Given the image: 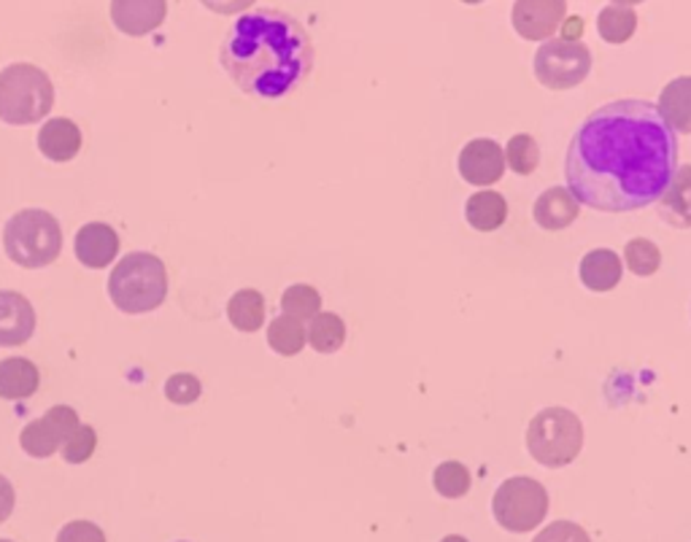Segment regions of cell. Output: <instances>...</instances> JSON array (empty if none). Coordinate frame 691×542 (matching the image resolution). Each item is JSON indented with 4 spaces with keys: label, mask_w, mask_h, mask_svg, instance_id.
Instances as JSON below:
<instances>
[{
    "label": "cell",
    "mask_w": 691,
    "mask_h": 542,
    "mask_svg": "<svg viewBox=\"0 0 691 542\" xmlns=\"http://www.w3.org/2000/svg\"><path fill=\"white\" fill-rule=\"evenodd\" d=\"M584 446L580 418L567 407H546L527 426V448L532 459L543 467H567L578 459Z\"/></svg>",
    "instance_id": "6"
},
{
    "label": "cell",
    "mask_w": 691,
    "mask_h": 542,
    "mask_svg": "<svg viewBox=\"0 0 691 542\" xmlns=\"http://www.w3.org/2000/svg\"><path fill=\"white\" fill-rule=\"evenodd\" d=\"M532 213L543 230H565L578 219L580 203L567 187H552L537 198Z\"/></svg>",
    "instance_id": "16"
},
{
    "label": "cell",
    "mask_w": 691,
    "mask_h": 542,
    "mask_svg": "<svg viewBox=\"0 0 691 542\" xmlns=\"http://www.w3.org/2000/svg\"><path fill=\"white\" fill-rule=\"evenodd\" d=\"M54 87L41 68L14 63L0 71V119L6 125H35L52 111Z\"/></svg>",
    "instance_id": "5"
},
{
    "label": "cell",
    "mask_w": 691,
    "mask_h": 542,
    "mask_svg": "<svg viewBox=\"0 0 691 542\" xmlns=\"http://www.w3.org/2000/svg\"><path fill=\"white\" fill-rule=\"evenodd\" d=\"M432 483H436V491L446 499H460L470 491V472L468 467L460 465V461H443L438 465L436 475H432Z\"/></svg>",
    "instance_id": "29"
},
{
    "label": "cell",
    "mask_w": 691,
    "mask_h": 542,
    "mask_svg": "<svg viewBox=\"0 0 691 542\" xmlns=\"http://www.w3.org/2000/svg\"><path fill=\"white\" fill-rule=\"evenodd\" d=\"M219 60L241 93L276 100L305 82L314 68V46L295 17L254 9L232 24Z\"/></svg>",
    "instance_id": "2"
},
{
    "label": "cell",
    "mask_w": 691,
    "mask_h": 542,
    "mask_svg": "<svg viewBox=\"0 0 691 542\" xmlns=\"http://www.w3.org/2000/svg\"><path fill=\"white\" fill-rule=\"evenodd\" d=\"M565 14V0H516L513 3V28L527 41H548L562 28Z\"/></svg>",
    "instance_id": "10"
},
{
    "label": "cell",
    "mask_w": 691,
    "mask_h": 542,
    "mask_svg": "<svg viewBox=\"0 0 691 542\" xmlns=\"http://www.w3.org/2000/svg\"><path fill=\"white\" fill-rule=\"evenodd\" d=\"M3 248L14 265L35 267L52 265L63 248V230L52 213L41 209H28L14 213L3 230Z\"/></svg>",
    "instance_id": "4"
},
{
    "label": "cell",
    "mask_w": 691,
    "mask_h": 542,
    "mask_svg": "<svg viewBox=\"0 0 691 542\" xmlns=\"http://www.w3.org/2000/svg\"><path fill=\"white\" fill-rule=\"evenodd\" d=\"M464 216H468L470 227L473 230H479V233H492V230L503 227V222L507 219V203L503 194L498 192H475L473 198H468Z\"/></svg>",
    "instance_id": "21"
},
{
    "label": "cell",
    "mask_w": 691,
    "mask_h": 542,
    "mask_svg": "<svg viewBox=\"0 0 691 542\" xmlns=\"http://www.w3.org/2000/svg\"><path fill=\"white\" fill-rule=\"evenodd\" d=\"M95 448H97V435L93 426H78V429L73 432L60 450H63V459L69 461V465H84V461L95 454Z\"/></svg>",
    "instance_id": "30"
},
{
    "label": "cell",
    "mask_w": 691,
    "mask_h": 542,
    "mask_svg": "<svg viewBox=\"0 0 691 542\" xmlns=\"http://www.w3.org/2000/svg\"><path fill=\"white\" fill-rule=\"evenodd\" d=\"M57 542H106V534L93 521H71L60 529Z\"/></svg>",
    "instance_id": "33"
},
{
    "label": "cell",
    "mask_w": 691,
    "mask_h": 542,
    "mask_svg": "<svg viewBox=\"0 0 691 542\" xmlns=\"http://www.w3.org/2000/svg\"><path fill=\"white\" fill-rule=\"evenodd\" d=\"M532 542H591L589 534L573 521H554L552 527L543 529Z\"/></svg>",
    "instance_id": "32"
},
{
    "label": "cell",
    "mask_w": 691,
    "mask_h": 542,
    "mask_svg": "<svg viewBox=\"0 0 691 542\" xmlns=\"http://www.w3.org/2000/svg\"><path fill=\"white\" fill-rule=\"evenodd\" d=\"M14 502H17L14 486H11L9 480L0 475V523H3L11 513H14Z\"/></svg>",
    "instance_id": "35"
},
{
    "label": "cell",
    "mask_w": 691,
    "mask_h": 542,
    "mask_svg": "<svg viewBox=\"0 0 691 542\" xmlns=\"http://www.w3.org/2000/svg\"><path fill=\"white\" fill-rule=\"evenodd\" d=\"M624 262H627V267L635 273V276L646 278L659 270V265H662V254H659L657 243L648 241V237H632V241L624 246Z\"/></svg>",
    "instance_id": "26"
},
{
    "label": "cell",
    "mask_w": 691,
    "mask_h": 542,
    "mask_svg": "<svg viewBox=\"0 0 691 542\" xmlns=\"http://www.w3.org/2000/svg\"><path fill=\"white\" fill-rule=\"evenodd\" d=\"M165 295H168V273L155 254H127L108 278V297L122 313H149L163 306Z\"/></svg>",
    "instance_id": "3"
},
{
    "label": "cell",
    "mask_w": 691,
    "mask_h": 542,
    "mask_svg": "<svg viewBox=\"0 0 691 542\" xmlns=\"http://www.w3.org/2000/svg\"><path fill=\"white\" fill-rule=\"evenodd\" d=\"M305 340H308V330H305L303 321L295 319V316L281 313L271 321V327H268V346L281 357L300 354Z\"/></svg>",
    "instance_id": "23"
},
{
    "label": "cell",
    "mask_w": 691,
    "mask_h": 542,
    "mask_svg": "<svg viewBox=\"0 0 691 542\" xmlns=\"http://www.w3.org/2000/svg\"><path fill=\"white\" fill-rule=\"evenodd\" d=\"M580 281L591 291H610L621 281L624 265L619 254L610 248H595L580 259Z\"/></svg>",
    "instance_id": "18"
},
{
    "label": "cell",
    "mask_w": 691,
    "mask_h": 542,
    "mask_svg": "<svg viewBox=\"0 0 691 542\" xmlns=\"http://www.w3.org/2000/svg\"><path fill=\"white\" fill-rule=\"evenodd\" d=\"M305 330H308V343L320 354H335L346 340V325L338 313H316Z\"/></svg>",
    "instance_id": "25"
},
{
    "label": "cell",
    "mask_w": 691,
    "mask_h": 542,
    "mask_svg": "<svg viewBox=\"0 0 691 542\" xmlns=\"http://www.w3.org/2000/svg\"><path fill=\"white\" fill-rule=\"evenodd\" d=\"M591 71L589 46L578 39H548L535 54V76L548 89H570Z\"/></svg>",
    "instance_id": "8"
},
{
    "label": "cell",
    "mask_w": 691,
    "mask_h": 542,
    "mask_svg": "<svg viewBox=\"0 0 691 542\" xmlns=\"http://www.w3.org/2000/svg\"><path fill=\"white\" fill-rule=\"evenodd\" d=\"M168 14V0H112V20L125 35H149Z\"/></svg>",
    "instance_id": "12"
},
{
    "label": "cell",
    "mask_w": 691,
    "mask_h": 542,
    "mask_svg": "<svg viewBox=\"0 0 691 542\" xmlns=\"http://www.w3.org/2000/svg\"><path fill=\"white\" fill-rule=\"evenodd\" d=\"M35 332V310L20 291H0V346H22Z\"/></svg>",
    "instance_id": "14"
},
{
    "label": "cell",
    "mask_w": 691,
    "mask_h": 542,
    "mask_svg": "<svg viewBox=\"0 0 691 542\" xmlns=\"http://www.w3.org/2000/svg\"><path fill=\"white\" fill-rule=\"evenodd\" d=\"M440 542H468V540L460 538V534H449V538H443Z\"/></svg>",
    "instance_id": "36"
},
{
    "label": "cell",
    "mask_w": 691,
    "mask_h": 542,
    "mask_svg": "<svg viewBox=\"0 0 691 542\" xmlns=\"http://www.w3.org/2000/svg\"><path fill=\"white\" fill-rule=\"evenodd\" d=\"M614 3H616V6H638L640 0H614Z\"/></svg>",
    "instance_id": "37"
},
{
    "label": "cell",
    "mask_w": 691,
    "mask_h": 542,
    "mask_svg": "<svg viewBox=\"0 0 691 542\" xmlns=\"http://www.w3.org/2000/svg\"><path fill=\"white\" fill-rule=\"evenodd\" d=\"M0 542H11V540H0Z\"/></svg>",
    "instance_id": "39"
},
{
    "label": "cell",
    "mask_w": 691,
    "mask_h": 542,
    "mask_svg": "<svg viewBox=\"0 0 691 542\" xmlns=\"http://www.w3.org/2000/svg\"><path fill=\"white\" fill-rule=\"evenodd\" d=\"M659 114L672 130L689 136L691 132V76L672 78L659 95Z\"/></svg>",
    "instance_id": "19"
},
{
    "label": "cell",
    "mask_w": 691,
    "mask_h": 542,
    "mask_svg": "<svg viewBox=\"0 0 691 542\" xmlns=\"http://www.w3.org/2000/svg\"><path fill=\"white\" fill-rule=\"evenodd\" d=\"M505 162L513 173L519 176H530L535 173L537 162H541V149H537L535 138L527 136V132H519L507 141L505 149Z\"/></svg>",
    "instance_id": "28"
},
{
    "label": "cell",
    "mask_w": 691,
    "mask_h": 542,
    "mask_svg": "<svg viewBox=\"0 0 691 542\" xmlns=\"http://www.w3.org/2000/svg\"><path fill=\"white\" fill-rule=\"evenodd\" d=\"M460 173L468 184H498L505 173V151L492 138H475L460 151Z\"/></svg>",
    "instance_id": "11"
},
{
    "label": "cell",
    "mask_w": 691,
    "mask_h": 542,
    "mask_svg": "<svg viewBox=\"0 0 691 542\" xmlns=\"http://www.w3.org/2000/svg\"><path fill=\"white\" fill-rule=\"evenodd\" d=\"M228 319L235 330L256 332L265 321V300L256 289H241L230 297Z\"/></svg>",
    "instance_id": "22"
},
{
    "label": "cell",
    "mask_w": 691,
    "mask_h": 542,
    "mask_svg": "<svg viewBox=\"0 0 691 542\" xmlns=\"http://www.w3.org/2000/svg\"><path fill=\"white\" fill-rule=\"evenodd\" d=\"M73 252H76V259L82 265L101 270V267L112 265L116 254H119V235L103 222L84 224L76 233V241H73Z\"/></svg>",
    "instance_id": "13"
},
{
    "label": "cell",
    "mask_w": 691,
    "mask_h": 542,
    "mask_svg": "<svg viewBox=\"0 0 691 542\" xmlns=\"http://www.w3.org/2000/svg\"><path fill=\"white\" fill-rule=\"evenodd\" d=\"M462 3H481V0H462Z\"/></svg>",
    "instance_id": "38"
},
{
    "label": "cell",
    "mask_w": 691,
    "mask_h": 542,
    "mask_svg": "<svg viewBox=\"0 0 691 542\" xmlns=\"http://www.w3.org/2000/svg\"><path fill=\"white\" fill-rule=\"evenodd\" d=\"M213 14H238V11L254 6V0H200Z\"/></svg>",
    "instance_id": "34"
},
{
    "label": "cell",
    "mask_w": 691,
    "mask_h": 542,
    "mask_svg": "<svg viewBox=\"0 0 691 542\" xmlns=\"http://www.w3.org/2000/svg\"><path fill=\"white\" fill-rule=\"evenodd\" d=\"M678 170V141L648 100H614L584 119L565 160L578 203L608 213L653 205Z\"/></svg>",
    "instance_id": "1"
},
{
    "label": "cell",
    "mask_w": 691,
    "mask_h": 542,
    "mask_svg": "<svg viewBox=\"0 0 691 542\" xmlns=\"http://www.w3.org/2000/svg\"><path fill=\"white\" fill-rule=\"evenodd\" d=\"M165 397L176 402V405H192V402L200 400V381L189 373L168 378V383H165Z\"/></svg>",
    "instance_id": "31"
},
{
    "label": "cell",
    "mask_w": 691,
    "mask_h": 542,
    "mask_svg": "<svg viewBox=\"0 0 691 542\" xmlns=\"http://www.w3.org/2000/svg\"><path fill=\"white\" fill-rule=\"evenodd\" d=\"M78 416L73 407L54 405L49 407L44 418H35L22 429L20 446L28 450L33 459H49L65 446V440L78 429Z\"/></svg>",
    "instance_id": "9"
},
{
    "label": "cell",
    "mask_w": 691,
    "mask_h": 542,
    "mask_svg": "<svg viewBox=\"0 0 691 542\" xmlns=\"http://www.w3.org/2000/svg\"><path fill=\"white\" fill-rule=\"evenodd\" d=\"M494 519L507 532L524 534L543 523L548 513V491L537 483L535 478L527 475H516L507 478L492 499Z\"/></svg>",
    "instance_id": "7"
},
{
    "label": "cell",
    "mask_w": 691,
    "mask_h": 542,
    "mask_svg": "<svg viewBox=\"0 0 691 542\" xmlns=\"http://www.w3.org/2000/svg\"><path fill=\"white\" fill-rule=\"evenodd\" d=\"M322 295L308 284H295L281 295V310L286 316H295V319H314L316 313H322Z\"/></svg>",
    "instance_id": "27"
},
{
    "label": "cell",
    "mask_w": 691,
    "mask_h": 542,
    "mask_svg": "<svg viewBox=\"0 0 691 542\" xmlns=\"http://www.w3.org/2000/svg\"><path fill=\"white\" fill-rule=\"evenodd\" d=\"M39 368L30 359L11 357L0 362V397L3 400H28L39 389Z\"/></svg>",
    "instance_id": "20"
},
{
    "label": "cell",
    "mask_w": 691,
    "mask_h": 542,
    "mask_svg": "<svg viewBox=\"0 0 691 542\" xmlns=\"http://www.w3.org/2000/svg\"><path fill=\"white\" fill-rule=\"evenodd\" d=\"M657 211L670 227H691V166H681L676 170L664 194L657 200Z\"/></svg>",
    "instance_id": "15"
},
{
    "label": "cell",
    "mask_w": 691,
    "mask_h": 542,
    "mask_svg": "<svg viewBox=\"0 0 691 542\" xmlns=\"http://www.w3.org/2000/svg\"><path fill=\"white\" fill-rule=\"evenodd\" d=\"M597 30L608 44H624L638 30V14H635L632 6H608V9L599 11Z\"/></svg>",
    "instance_id": "24"
},
{
    "label": "cell",
    "mask_w": 691,
    "mask_h": 542,
    "mask_svg": "<svg viewBox=\"0 0 691 542\" xmlns=\"http://www.w3.org/2000/svg\"><path fill=\"white\" fill-rule=\"evenodd\" d=\"M39 149L52 162H71L82 149V130L71 119H49L39 132Z\"/></svg>",
    "instance_id": "17"
}]
</instances>
